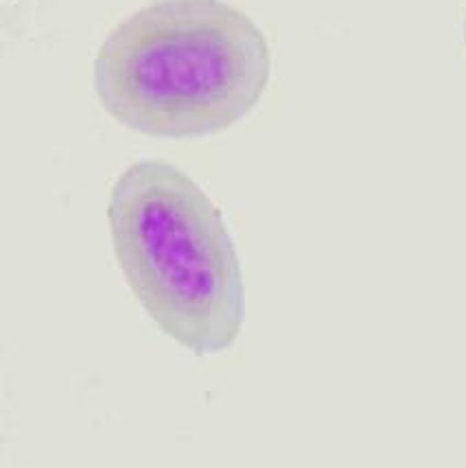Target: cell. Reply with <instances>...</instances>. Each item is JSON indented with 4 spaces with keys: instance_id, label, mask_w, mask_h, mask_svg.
<instances>
[{
    "instance_id": "cell-2",
    "label": "cell",
    "mask_w": 466,
    "mask_h": 468,
    "mask_svg": "<svg viewBox=\"0 0 466 468\" xmlns=\"http://www.w3.org/2000/svg\"><path fill=\"white\" fill-rule=\"evenodd\" d=\"M116 263L152 322L193 355L226 353L241 335L246 287L217 204L177 166L138 160L108 202Z\"/></svg>"
},
{
    "instance_id": "cell-1",
    "label": "cell",
    "mask_w": 466,
    "mask_h": 468,
    "mask_svg": "<svg viewBox=\"0 0 466 468\" xmlns=\"http://www.w3.org/2000/svg\"><path fill=\"white\" fill-rule=\"evenodd\" d=\"M271 77L265 33L226 0H158L105 36L99 103L127 130L169 141L219 133L257 108Z\"/></svg>"
},
{
    "instance_id": "cell-3",
    "label": "cell",
    "mask_w": 466,
    "mask_h": 468,
    "mask_svg": "<svg viewBox=\"0 0 466 468\" xmlns=\"http://www.w3.org/2000/svg\"><path fill=\"white\" fill-rule=\"evenodd\" d=\"M464 42H466V18H464Z\"/></svg>"
}]
</instances>
